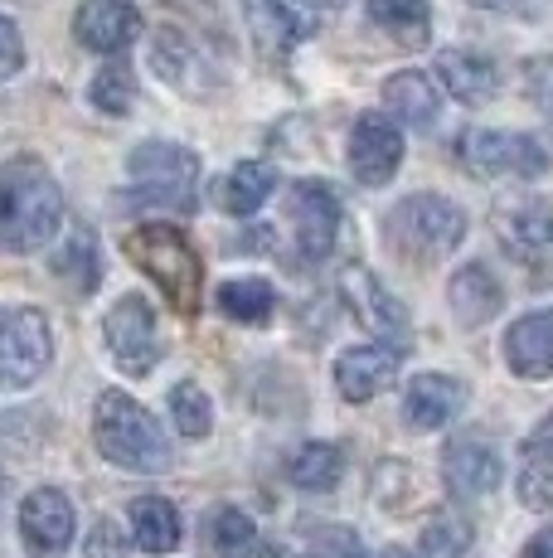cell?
Wrapping results in <instances>:
<instances>
[{
    "label": "cell",
    "mask_w": 553,
    "mask_h": 558,
    "mask_svg": "<svg viewBox=\"0 0 553 558\" xmlns=\"http://www.w3.org/2000/svg\"><path fill=\"white\" fill-rule=\"evenodd\" d=\"M519 500H525L529 510H549L553 506V476L544 461H529L525 476H519Z\"/></svg>",
    "instance_id": "34"
},
{
    "label": "cell",
    "mask_w": 553,
    "mask_h": 558,
    "mask_svg": "<svg viewBox=\"0 0 553 558\" xmlns=\"http://www.w3.org/2000/svg\"><path fill=\"white\" fill-rule=\"evenodd\" d=\"M151 59H156V69H161V78L175 83V88H185V93H205L209 88V83L199 78V73H205V53L189 45L180 29H161V35H156Z\"/></svg>",
    "instance_id": "26"
},
{
    "label": "cell",
    "mask_w": 553,
    "mask_h": 558,
    "mask_svg": "<svg viewBox=\"0 0 553 558\" xmlns=\"http://www.w3.org/2000/svg\"><path fill=\"white\" fill-rule=\"evenodd\" d=\"M525 452H529V461H544V466H553V413L534 427V437L525 442Z\"/></svg>",
    "instance_id": "38"
},
{
    "label": "cell",
    "mask_w": 553,
    "mask_h": 558,
    "mask_svg": "<svg viewBox=\"0 0 553 558\" xmlns=\"http://www.w3.org/2000/svg\"><path fill=\"white\" fill-rule=\"evenodd\" d=\"M170 417H175V427L185 437H209V427H214V408H209V393L199 389L195 379H180L175 389H170Z\"/></svg>",
    "instance_id": "32"
},
{
    "label": "cell",
    "mask_w": 553,
    "mask_h": 558,
    "mask_svg": "<svg viewBox=\"0 0 553 558\" xmlns=\"http://www.w3.org/2000/svg\"><path fill=\"white\" fill-rule=\"evenodd\" d=\"M422 544H428L432 554H446V558H462L466 549H471V524L462 520V514H452V510H442V514H432V524H428V534H422Z\"/></svg>",
    "instance_id": "33"
},
{
    "label": "cell",
    "mask_w": 553,
    "mask_h": 558,
    "mask_svg": "<svg viewBox=\"0 0 553 558\" xmlns=\"http://www.w3.org/2000/svg\"><path fill=\"white\" fill-rule=\"evenodd\" d=\"M365 10L379 29H389V35L408 49H418L432 39V5L428 0H365Z\"/></svg>",
    "instance_id": "25"
},
{
    "label": "cell",
    "mask_w": 553,
    "mask_h": 558,
    "mask_svg": "<svg viewBox=\"0 0 553 558\" xmlns=\"http://www.w3.org/2000/svg\"><path fill=\"white\" fill-rule=\"evenodd\" d=\"M340 296H345L349 316H355L369 336H379V345H393V350L408 345V311H403V302H393V292L369 267H359V263L345 267V272H340Z\"/></svg>",
    "instance_id": "9"
},
{
    "label": "cell",
    "mask_w": 553,
    "mask_h": 558,
    "mask_svg": "<svg viewBox=\"0 0 553 558\" xmlns=\"http://www.w3.org/2000/svg\"><path fill=\"white\" fill-rule=\"evenodd\" d=\"M102 340H108L112 360L122 374L142 379L161 364V336H156V311L146 306V296H122L102 316Z\"/></svg>",
    "instance_id": "8"
},
{
    "label": "cell",
    "mask_w": 553,
    "mask_h": 558,
    "mask_svg": "<svg viewBox=\"0 0 553 558\" xmlns=\"http://www.w3.org/2000/svg\"><path fill=\"white\" fill-rule=\"evenodd\" d=\"M272 190H276V170L268 160H238L214 185V204L233 219H248V214H258L268 204Z\"/></svg>",
    "instance_id": "23"
},
{
    "label": "cell",
    "mask_w": 553,
    "mask_h": 558,
    "mask_svg": "<svg viewBox=\"0 0 553 558\" xmlns=\"http://www.w3.org/2000/svg\"><path fill=\"white\" fill-rule=\"evenodd\" d=\"M126 549H132V544H126V534L116 530L112 520H98L88 530V558H126Z\"/></svg>",
    "instance_id": "36"
},
{
    "label": "cell",
    "mask_w": 553,
    "mask_h": 558,
    "mask_svg": "<svg viewBox=\"0 0 553 558\" xmlns=\"http://www.w3.org/2000/svg\"><path fill=\"white\" fill-rule=\"evenodd\" d=\"M20 539L29 544V554L54 558L73 544V506L69 496L54 486H39L20 500Z\"/></svg>",
    "instance_id": "12"
},
{
    "label": "cell",
    "mask_w": 553,
    "mask_h": 558,
    "mask_svg": "<svg viewBox=\"0 0 553 558\" xmlns=\"http://www.w3.org/2000/svg\"><path fill=\"white\" fill-rule=\"evenodd\" d=\"M466 239L462 204L446 195H408L384 214V248L408 267H432Z\"/></svg>",
    "instance_id": "3"
},
{
    "label": "cell",
    "mask_w": 553,
    "mask_h": 558,
    "mask_svg": "<svg viewBox=\"0 0 553 558\" xmlns=\"http://www.w3.org/2000/svg\"><path fill=\"white\" fill-rule=\"evenodd\" d=\"M88 98H93V107H102V112H112V117L132 112V102H136V73H132V63L112 59L108 69H98V73H93V83H88Z\"/></svg>",
    "instance_id": "31"
},
{
    "label": "cell",
    "mask_w": 553,
    "mask_h": 558,
    "mask_svg": "<svg viewBox=\"0 0 553 558\" xmlns=\"http://www.w3.org/2000/svg\"><path fill=\"white\" fill-rule=\"evenodd\" d=\"M132 539L146 554H170L180 544V514L161 496H142L132 500Z\"/></svg>",
    "instance_id": "27"
},
{
    "label": "cell",
    "mask_w": 553,
    "mask_h": 558,
    "mask_svg": "<svg viewBox=\"0 0 553 558\" xmlns=\"http://www.w3.org/2000/svg\"><path fill=\"white\" fill-rule=\"evenodd\" d=\"M384 107L403 126H413V132H432L442 117V93L428 73L408 69V73H393L384 83Z\"/></svg>",
    "instance_id": "22"
},
{
    "label": "cell",
    "mask_w": 553,
    "mask_h": 558,
    "mask_svg": "<svg viewBox=\"0 0 553 558\" xmlns=\"http://www.w3.org/2000/svg\"><path fill=\"white\" fill-rule=\"evenodd\" d=\"M306 5H335V0H306Z\"/></svg>",
    "instance_id": "42"
},
{
    "label": "cell",
    "mask_w": 553,
    "mask_h": 558,
    "mask_svg": "<svg viewBox=\"0 0 553 558\" xmlns=\"http://www.w3.org/2000/svg\"><path fill=\"white\" fill-rule=\"evenodd\" d=\"M403 166V132L384 112H365L349 132V170L359 185H389Z\"/></svg>",
    "instance_id": "11"
},
{
    "label": "cell",
    "mask_w": 553,
    "mask_h": 558,
    "mask_svg": "<svg viewBox=\"0 0 553 558\" xmlns=\"http://www.w3.org/2000/svg\"><path fill=\"white\" fill-rule=\"evenodd\" d=\"M456 156L476 180H534L549 170V151L525 132H495V126H471L456 142Z\"/></svg>",
    "instance_id": "6"
},
{
    "label": "cell",
    "mask_w": 553,
    "mask_h": 558,
    "mask_svg": "<svg viewBox=\"0 0 553 558\" xmlns=\"http://www.w3.org/2000/svg\"><path fill=\"white\" fill-rule=\"evenodd\" d=\"M0 500H5V471H0Z\"/></svg>",
    "instance_id": "41"
},
{
    "label": "cell",
    "mask_w": 553,
    "mask_h": 558,
    "mask_svg": "<svg viewBox=\"0 0 553 558\" xmlns=\"http://www.w3.org/2000/svg\"><path fill=\"white\" fill-rule=\"evenodd\" d=\"M505 248L519 257L525 267H534L539 277H553V214L544 204H515L500 219Z\"/></svg>",
    "instance_id": "17"
},
{
    "label": "cell",
    "mask_w": 553,
    "mask_h": 558,
    "mask_svg": "<svg viewBox=\"0 0 553 558\" xmlns=\"http://www.w3.org/2000/svg\"><path fill=\"white\" fill-rule=\"evenodd\" d=\"M205 539L219 558H253L258 554V524H253L238 506H219L205 524Z\"/></svg>",
    "instance_id": "29"
},
{
    "label": "cell",
    "mask_w": 553,
    "mask_h": 558,
    "mask_svg": "<svg viewBox=\"0 0 553 558\" xmlns=\"http://www.w3.org/2000/svg\"><path fill=\"white\" fill-rule=\"evenodd\" d=\"M286 209H292L296 253H302L306 263H325L340 239V219H345L335 190L325 185V180H296L292 195H286Z\"/></svg>",
    "instance_id": "10"
},
{
    "label": "cell",
    "mask_w": 553,
    "mask_h": 558,
    "mask_svg": "<svg viewBox=\"0 0 553 558\" xmlns=\"http://www.w3.org/2000/svg\"><path fill=\"white\" fill-rule=\"evenodd\" d=\"M286 476L302 490H331V486H340V476H345V452L331 442H306L302 452L292 457Z\"/></svg>",
    "instance_id": "30"
},
{
    "label": "cell",
    "mask_w": 553,
    "mask_h": 558,
    "mask_svg": "<svg viewBox=\"0 0 553 558\" xmlns=\"http://www.w3.org/2000/svg\"><path fill=\"white\" fill-rule=\"evenodd\" d=\"M122 248L175 302L180 316H195L199 296H205V267H199V253L189 248V239L175 223H136L122 239Z\"/></svg>",
    "instance_id": "4"
},
{
    "label": "cell",
    "mask_w": 553,
    "mask_h": 558,
    "mask_svg": "<svg viewBox=\"0 0 553 558\" xmlns=\"http://www.w3.org/2000/svg\"><path fill=\"white\" fill-rule=\"evenodd\" d=\"M126 175H132V204L142 209H170L189 214L195 209V185H199V156L175 142H142L126 156Z\"/></svg>",
    "instance_id": "5"
},
{
    "label": "cell",
    "mask_w": 553,
    "mask_h": 558,
    "mask_svg": "<svg viewBox=\"0 0 553 558\" xmlns=\"http://www.w3.org/2000/svg\"><path fill=\"white\" fill-rule=\"evenodd\" d=\"M466 408V384L452 374H418L403 393V423L413 433H438Z\"/></svg>",
    "instance_id": "16"
},
{
    "label": "cell",
    "mask_w": 553,
    "mask_h": 558,
    "mask_svg": "<svg viewBox=\"0 0 553 558\" xmlns=\"http://www.w3.org/2000/svg\"><path fill=\"white\" fill-rule=\"evenodd\" d=\"M49 360H54V330L45 311H0V389H29L35 379H45Z\"/></svg>",
    "instance_id": "7"
},
{
    "label": "cell",
    "mask_w": 553,
    "mask_h": 558,
    "mask_svg": "<svg viewBox=\"0 0 553 558\" xmlns=\"http://www.w3.org/2000/svg\"><path fill=\"white\" fill-rule=\"evenodd\" d=\"M446 302H452L456 326L476 330V326H486L500 306H505V292H500L495 272L486 263H466L462 272L452 277V287H446Z\"/></svg>",
    "instance_id": "21"
},
{
    "label": "cell",
    "mask_w": 553,
    "mask_h": 558,
    "mask_svg": "<svg viewBox=\"0 0 553 558\" xmlns=\"http://www.w3.org/2000/svg\"><path fill=\"white\" fill-rule=\"evenodd\" d=\"M93 442L122 471H142V476L170 471V437L161 433V423L122 389H102L98 403H93Z\"/></svg>",
    "instance_id": "2"
},
{
    "label": "cell",
    "mask_w": 553,
    "mask_h": 558,
    "mask_svg": "<svg viewBox=\"0 0 553 558\" xmlns=\"http://www.w3.org/2000/svg\"><path fill=\"white\" fill-rule=\"evenodd\" d=\"M442 476L462 500H481L500 486V452L486 437H456L442 452Z\"/></svg>",
    "instance_id": "15"
},
{
    "label": "cell",
    "mask_w": 553,
    "mask_h": 558,
    "mask_svg": "<svg viewBox=\"0 0 553 558\" xmlns=\"http://www.w3.org/2000/svg\"><path fill=\"white\" fill-rule=\"evenodd\" d=\"M438 78L446 83V93L466 107H481L500 93V69L476 49H442L438 53Z\"/></svg>",
    "instance_id": "20"
},
{
    "label": "cell",
    "mask_w": 553,
    "mask_h": 558,
    "mask_svg": "<svg viewBox=\"0 0 553 558\" xmlns=\"http://www.w3.org/2000/svg\"><path fill=\"white\" fill-rule=\"evenodd\" d=\"M374 558H428V554H418V549H403V544H389V549H379Z\"/></svg>",
    "instance_id": "40"
},
{
    "label": "cell",
    "mask_w": 553,
    "mask_h": 558,
    "mask_svg": "<svg viewBox=\"0 0 553 558\" xmlns=\"http://www.w3.org/2000/svg\"><path fill=\"white\" fill-rule=\"evenodd\" d=\"M243 20H248L258 49L272 53V59H286V53L311 35V20H306L292 0H243Z\"/></svg>",
    "instance_id": "18"
},
{
    "label": "cell",
    "mask_w": 553,
    "mask_h": 558,
    "mask_svg": "<svg viewBox=\"0 0 553 558\" xmlns=\"http://www.w3.org/2000/svg\"><path fill=\"white\" fill-rule=\"evenodd\" d=\"M214 302L229 320L262 326V320L276 311V292H272V282H262V277H233V282H223L214 292Z\"/></svg>",
    "instance_id": "28"
},
{
    "label": "cell",
    "mask_w": 553,
    "mask_h": 558,
    "mask_svg": "<svg viewBox=\"0 0 553 558\" xmlns=\"http://www.w3.org/2000/svg\"><path fill=\"white\" fill-rule=\"evenodd\" d=\"M525 88L544 117H553V59H529L525 63Z\"/></svg>",
    "instance_id": "35"
},
{
    "label": "cell",
    "mask_w": 553,
    "mask_h": 558,
    "mask_svg": "<svg viewBox=\"0 0 553 558\" xmlns=\"http://www.w3.org/2000/svg\"><path fill=\"white\" fill-rule=\"evenodd\" d=\"M63 229V195L45 160L15 156L0 166V253H39Z\"/></svg>",
    "instance_id": "1"
},
{
    "label": "cell",
    "mask_w": 553,
    "mask_h": 558,
    "mask_svg": "<svg viewBox=\"0 0 553 558\" xmlns=\"http://www.w3.org/2000/svg\"><path fill=\"white\" fill-rule=\"evenodd\" d=\"M525 558H553V524H549V530H539L534 539L525 544Z\"/></svg>",
    "instance_id": "39"
},
{
    "label": "cell",
    "mask_w": 553,
    "mask_h": 558,
    "mask_svg": "<svg viewBox=\"0 0 553 558\" xmlns=\"http://www.w3.org/2000/svg\"><path fill=\"white\" fill-rule=\"evenodd\" d=\"M54 277L63 282H73V292H93V287L102 282V267H98V233L83 229V223H73L69 233H63L59 253H54Z\"/></svg>",
    "instance_id": "24"
},
{
    "label": "cell",
    "mask_w": 553,
    "mask_h": 558,
    "mask_svg": "<svg viewBox=\"0 0 553 558\" xmlns=\"http://www.w3.org/2000/svg\"><path fill=\"white\" fill-rule=\"evenodd\" d=\"M20 69H25V45H20V29H15V20L0 15V83L15 78Z\"/></svg>",
    "instance_id": "37"
},
{
    "label": "cell",
    "mask_w": 553,
    "mask_h": 558,
    "mask_svg": "<svg viewBox=\"0 0 553 558\" xmlns=\"http://www.w3.org/2000/svg\"><path fill=\"white\" fill-rule=\"evenodd\" d=\"M505 360L519 379L553 374V311H529L505 330Z\"/></svg>",
    "instance_id": "19"
},
{
    "label": "cell",
    "mask_w": 553,
    "mask_h": 558,
    "mask_svg": "<svg viewBox=\"0 0 553 558\" xmlns=\"http://www.w3.org/2000/svg\"><path fill=\"white\" fill-rule=\"evenodd\" d=\"M403 350L393 345H355L335 360V389L345 403H369L374 393H384L398 379Z\"/></svg>",
    "instance_id": "13"
},
{
    "label": "cell",
    "mask_w": 553,
    "mask_h": 558,
    "mask_svg": "<svg viewBox=\"0 0 553 558\" xmlns=\"http://www.w3.org/2000/svg\"><path fill=\"white\" fill-rule=\"evenodd\" d=\"M73 35L93 53H122L142 35V15H136L132 0H83L78 15H73Z\"/></svg>",
    "instance_id": "14"
}]
</instances>
